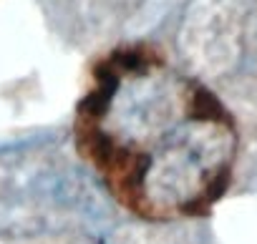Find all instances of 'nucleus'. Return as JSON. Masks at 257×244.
Listing matches in <instances>:
<instances>
[{
    "label": "nucleus",
    "mask_w": 257,
    "mask_h": 244,
    "mask_svg": "<svg viewBox=\"0 0 257 244\" xmlns=\"http://www.w3.org/2000/svg\"><path fill=\"white\" fill-rule=\"evenodd\" d=\"M78 141L103 186L152 221L207 211L237 156L224 106L149 53H121L98 71L78 111Z\"/></svg>",
    "instance_id": "f257e3e1"
},
{
    "label": "nucleus",
    "mask_w": 257,
    "mask_h": 244,
    "mask_svg": "<svg viewBox=\"0 0 257 244\" xmlns=\"http://www.w3.org/2000/svg\"><path fill=\"white\" fill-rule=\"evenodd\" d=\"M0 204L71 216L101 226L108 216L103 191L51 136L0 146Z\"/></svg>",
    "instance_id": "f03ea898"
}]
</instances>
